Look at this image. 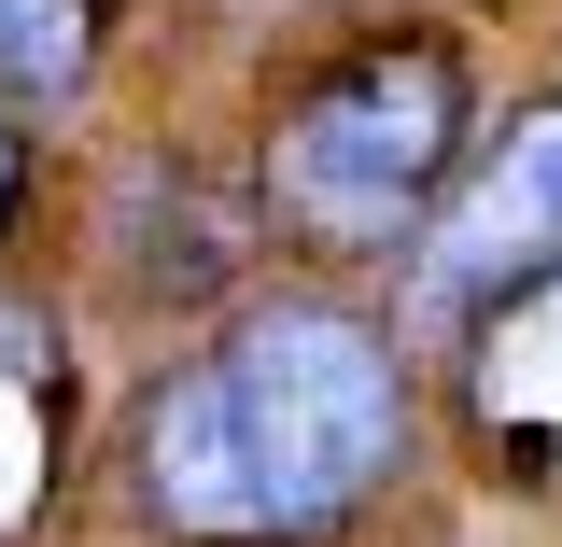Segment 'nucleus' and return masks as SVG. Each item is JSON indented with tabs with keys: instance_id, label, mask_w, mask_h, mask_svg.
I'll list each match as a JSON object with an SVG mask.
<instances>
[{
	"instance_id": "nucleus-1",
	"label": "nucleus",
	"mask_w": 562,
	"mask_h": 547,
	"mask_svg": "<svg viewBox=\"0 0 562 547\" xmlns=\"http://www.w3.org/2000/svg\"><path fill=\"white\" fill-rule=\"evenodd\" d=\"M408 338L338 295L239 309L127 421V491L169 547H324L408 464Z\"/></svg>"
},
{
	"instance_id": "nucleus-2",
	"label": "nucleus",
	"mask_w": 562,
	"mask_h": 547,
	"mask_svg": "<svg viewBox=\"0 0 562 547\" xmlns=\"http://www.w3.org/2000/svg\"><path fill=\"white\" fill-rule=\"evenodd\" d=\"M464 113H479V70L450 29H366V43H338L281 84L254 197L295 253L366 267V253L422 239L436 197L464 183Z\"/></svg>"
},
{
	"instance_id": "nucleus-3",
	"label": "nucleus",
	"mask_w": 562,
	"mask_h": 547,
	"mask_svg": "<svg viewBox=\"0 0 562 547\" xmlns=\"http://www.w3.org/2000/svg\"><path fill=\"white\" fill-rule=\"evenodd\" d=\"M549 281H562V99H535V113H506L492 155H464V183L408 239V323L479 338L506 309H535Z\"/></svg>"
},
{
	"instance_id": "nucleus-4",
	"label": "nucleus",
	"mask_w": 562,
	"mask_h": 547,
	"mask_svg": "<svg viewBox=\"0 0 562 547\" xmlns=\"http://www.w3.org/2000/svg\"><path fill=\"white\" fill-rule=\"evenodd\" d=\"M113 0H0V113H57L99 84Z\"/></svg>"
},
{
	"instance_id": "nucleus-5",
	"label": "nucleus",
	"mask_w": 562,
	"mask_h": 547,
	"mask_svg": "<svg viewBox=\"0 0 562 547\" xmlns=\"http://www.w3.org/2000/svg\"><path fill=\"white\" fill-rule=\"evenodd\" d=\"M14 197H29V155H14V127H0V225H14Z\"/></svg>"
}]
</instances>
